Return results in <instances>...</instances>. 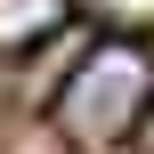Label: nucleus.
I'll use <instances>...</instances> for the list:
<instances>
[{
    "label": "nucleus",
    "mask_w": 154,
    "mask_h": 154,
    "mask_svg": "<svg viewBox=\"0 0 154 154\" xmlns=\"http://www.w3.org/2000/svg\"><path fill=\"white\" fill-rule=\"evenodd\" d=\"M146 106H154V57H146V41H122L114 32V41H89L81 65L65 73L57 130L73 146H114V138H138Z\"/></svg>",
    "instance_id": "obj_1"
},
{
    "label": "nucleus",
    "mask_w": 154,
    "mask_h": 154,
    "mask_svg": "<svg viewBox=\"0 0 154 154\" xmlns=\"http://www.w3.org/2000/svg\"><path fill=\"white\" fill-rule=\"evenodd\" d=\"M65 16H73V0H0V57H16V49L49 41Z\"/></svg>",
    "instance_id": "obj_2"
},
{
    "label": "nucleus",
    "mask_w": 154,
    "mask_h": 154,
    "mask_svg": "<svg viewBox=\"0 0 154 154\" xmlns=\"http://www.w3.org/2000/svg\"><path fill=\"white\" fill-rule=\"evenodd\" d=\"M138 146H146V154H154V106H146V122H138Z\"/></svg>",
    "instance_id": "obj_3"
}]
</instances>
